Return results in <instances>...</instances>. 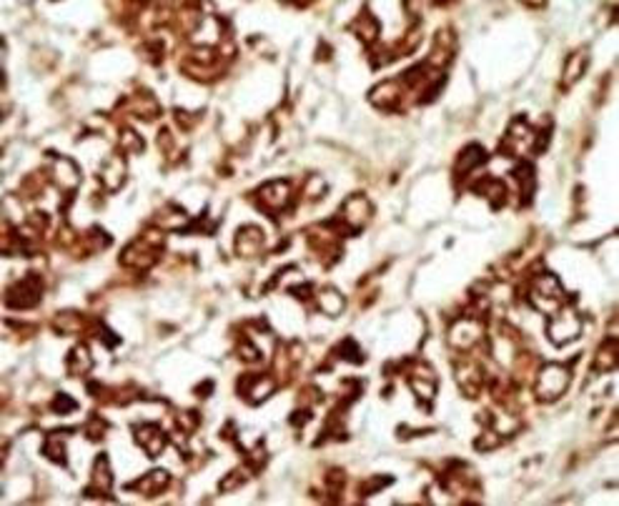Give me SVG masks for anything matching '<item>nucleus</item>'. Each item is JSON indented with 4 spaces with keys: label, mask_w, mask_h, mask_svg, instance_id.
Listing matches in <instances>:
<instances>
[{
    "label": "nucleus",
    "mask_w": 619,
    "mask_h": 506,
    "mask_svg": "<svg viewBox=\"0 0 619 506\" xmlns=\"http://www.w3.org/2000/svg\"><path fill=\"white\" fill-rule=\"evenodd\" d=\"M570 386V371L567 366L547 364L539 371V381H537V396L541 401H552L556 396H562Z\"/></svg>",
    "instance_id": "f257e3e1"
},
{
    "label": "nucleus",
    "mask_w": 619,
    "mask_h": 506,
    "mask_svg": "<svg viewBox=\"0 0 619 506\" xmlns=\"http://www.w3.org/2000/svg\"><path fill=\"white\" fill-rule=\"evenodd\" d=\"M582 331V321L574 311H554L552 319H549L547 334L549 338L556 343V346H564V343L574 341L576 336Z\"/></svg>",
    "instance_id": "f03ea898"
},
{
    "label": "nucleus",
    "mask_w": 619,
    "mask_h": 506,
    "mask_svg": "<svg viewBox=\"0 0 619 506\" xmlns=\"http://www.w3.org/2000/svg\"><path fill=\"white\" fill-rule=\"evenodd\" d=\"M41 301V281L38 276L23 278L21 284L8 291V306L13 308H30Z\"/></svg>",
    "instance_id": "7ed1b4c3"
},
{
    "label": "nucleus",
    "mask_w": 619,
    "mask_h": 506,
    "mask_svg": "<svg viewBox=\"0 0 619 506\" xmlns=\"http://www.w3.org/2000/svg\"><path fill=\"white\" fill-rule=\"evenodd\" d=\"M238 389H241V393L251 401V404H258V401H264L269 393H273L276 384H273V378L266 376V373H251V376H246L241 384H238Z\"/></svg>",
    "instance_id": "20e7f679"
},
{
    "label": "nucleus",
    "mask_w": 619,
    "mask_h": 506,
    "mask_svg": "<svg viewBox=\"0 0 619 506\" xmlns=\"http://www.w3.org/2000/svg\"><path fill=\"white\" fill-rule=\"evenodd\" d=\"M135 441L141 444V449L148 457H158L166 449V434L156 424H143V426L135 428Z\"/></svg>",
    "instance_id": "39448f33"
},
{
    "label": "nucleus",
    "mask_w": 619,
    "mask_h": 506,
    "mask_svg": "<svg viewBox=\"0 0 619 506\" xmlns=\"http://www.w3.org/2000/svg\"><path fill=\"white\" fill-rule=\"evenodd\" d=\"M258 198H261V203H264L269 211L276 214V211H281V208L289 203V198H291V188H289L286 181H273V183H269V185L261 188Z\"/></svg>",
    "instance_id": "423d86ee"
},
{
    "label": "nucleus",
    "mask_w": 619,
    "mask_h": 506,
    "mask_svg": "<svg viewBox=\"0 0 619 506\" xmlns=\"http://www.w3.org/2000/svg\"><path fill=\"white\" fill-rule=\"evenodd\" d=\"M261 243H264V235H261V231L256 226H246L236 235V249H238L241 256H256L261 251Z\"/></svg>",
    "instance_id": "0eeeda50"
},
{
    "label": "nucleus",
    "mask_w": 619,
    "mask_h": 506,
    "mask_svg": "<svg viewBox=\"0 0 619 506\" xmlns=\"http://www.w3.org/2000/svg\"><path fill=\"white\" fill-rule=\"evenodd\" d=\"M486 161V150L479 146V143H471V146H466V150H464L462 156H459V163H456V173L459 176H466V173H471L477 165H482Z\"/></svg>",
    "instance_id": "6e6552de"
},
{
    "label": "nucleus",
    "mask_w": 619,
    "mask_h": 506,
    "mask_svg": "<svg viewBox=\"0 0 619 506\" xmlns=\"http://www.w3.org/2000/svg\"><path fill=\"white\" fill-rule=\"evenodd\" d=\"M479 336H482V326H479L477 321H471V319H464V321L451 331V343L466 349V346H471L474 341H479Z\"/></svg>",
    "instance_id": "1a4fd4ad"
},
{
    "label": "nucleus",
    "mask_w": 619,
    "mask_h": 506,
    "mask_svg": "<svg viewBox=\"0 0 619 506\" xmlns=\"http://www.w3.org/2000/svg\"><path fill=\"white\" fill-rule=\"evenodd\" d=\"M166 486H168V474H166V471H148L143 479H138L135 484H131V489H138V492H143L146 496H153V494L164 492Z\"/></svg>",
    "instance_id": "9d476101"
},
{
    "label": "nucleus",
    "mask_w": 619,
    "mask_h": 506,
    "mask_svg": "<svg viewBox=\"0 0 619 506\" xmlns=\"http://www.w3.org/2000/svg\"><path fill=\"white\" fill-rule=\"evenodd\" d=\"M123 171H126V165H123V161L118 156H113L111 161L106 163V168L100 171V179H103V183L113 191V188H118V185L123 183Z\"/></svg>",
    "instance_id": "9b49d317"
},
{
    "label": "nucleus",
    "mask_w": 619,
    "mask_h": 506,
    "mask_svg": "<svg viewBox=\"0 0 619 506\" xmlns=\"http://www.w3.org/2000/svg\"><path fill=\"white\" fill-rule=\"evenodd\" d=\"M91 366H93V358L86 346H76L71 351V356H68V371L71 373H86V371H91Z\"/></svg>",
    "instance_id": "f8f14e48"
},
{
    "label": "nucleus",
    "mask_w": 619,
    "mask_h": 506,
    "mask_svg": "<svg viewBox=\"0 0 619 506\" xmlns=\"http://www.w3.org/2000/svg\"><path fill=\"white\" fill-rule=\"evenodd\" d=\"M477 191H479V193H484L486 198H491V206H494V208L502 206V203H504V198H506L504 185L499 183L497 179H486L484 183H479V185H477Z\"/></svg>",
    "instance_id": "ddd939ff"
},
{
    "label": "nucleus",
    "mask_w": 619,
    "mask_h": 506,
    "mask_svg": "<svg viewBox=\"0 0 619 506\" xmlns=\"http://www.w3.org/2000/svg\"><path fill=\"white\" fill-rule=\"evenodd\" d=\"M614 366H617V341H614V338H607V341L602 343V349H599L597 369L612 371Z\"/></svg>",
    "instance_id": "4468645a"
},
{
    "label": "nucleus",
    "mask_w": 619,
    "mask_h": 506,
    "mask_svg": "<svg viewBox=\"0 0 619 506\" xmlns=\"http://www.w3.org/2000/svg\"><path fill=\"white\" fill-rule=\"evenodd\" d=\"M93 484L98 486V492H111L113 476H111V469H108V459H106V457H98V461H95V474H93Z\"/></svg>",
    "instance_id": "2eb2a0df"
},
{
    "label": "nucleus",
    "mask_w": 619,
    "mask_h": 506,
    "mask_svg": "<svg viewBox=\"0 0 619 506\" xmlns=\"http://www.w3.org/2000/svg\"><path fill=\"white\" fill-rule=\"evenodd\" d=\"M319 306L324 314L328 316H336V314H341V308H344V299L339 296L336 291H324L319 296Z\"/></svg>",
    "instance_id": "dca6fc26"
},
{
    "label": "nucleus",
    "mask_w": 619,
    "mask_h": 506,
    "mask_svg": "<svg viewBox=\"0 0 619 506\" xmlns=\"http://www.w3.org/2000/svg\"><path fill=\"white\" fill-rule=\"evenodd\" d=\"M584 65H587V56H582V53H574V56L570 58V63H567V78H564L567 86H570L572 80H576L579 76H582Z\"/></svg>",
    "instance_id": "f3484780"
},
{
    "label": "nucleus",
    "mask_w": 619,
    "mask_h": 506,
    "mask_svg": "<svg viewBox=\"0 0 619 506\" xmlns=\"http://www.w3.org/2000/svg\"><path fill=\"white\" fill-rule=\"evenodd\" d=\"M43 451L48 454V459H53V461L65 463V446L58 441V436H48V441H45V449Z\"/></svg>",
    "instance_id": "a211bd4d"
},
{
    "label": "nucleus",
    "mask_w": 619,
    "mask_h": 506,
    "mask_svg": "<svg viewBox=\"0 0 619 506\" xmlns=\"http://www.w3.org/2000/svg\"><path fill=\"white\" fill-rule=\"evenodd\" d=\"M339 356H341V358H346V361H354V364H359V361H363V356H361V349H359V346H356V343L351 341V338H346V341H344L341 346H339Z\"/></svg>",
    "instance_id": "6ab92c4d"
},
{
    "label": "nucleus",
    "mask_w": 619,
    "mask_h": 506,
    "mask_svg": "<svg viewBox=\"0 0 619 506\" xmlns=\"http://www.w3.org/2000/svg\"><path fill=\"white\" fill-rule=\"evenodd\" d=\"M76 406H78V404H76L73 399H68L65 393H58L56 401H53V409H56L58 414H68V411H73Z\"/></svg>",
    "instance_id": "aec40b11"
}]
</instances>
